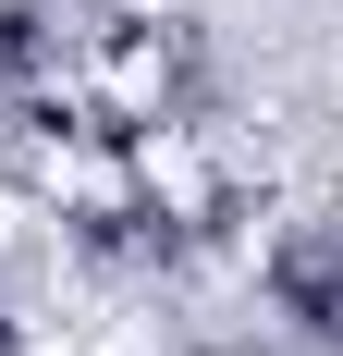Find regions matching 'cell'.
Instances as JSON below:
<instances>
[{
  "mask_svg": "<svg viewBox=\"0 0 343 356\" xmlns=\"http://www.w3.org/2000/svg\"><path fill=\"white\" fill-rule=\"evenodd\" d=\"M245 270H258V307H270L307 356H343V209H294V221H270Z\"/></svg>",
  "mask_w": 343,
  "mask_h": 356,
  "instance_id": "1",
  "label": "cell"
},
{
  "mask_svg": "<svg viewBox=\"0 0 343 356\" xmlns=\"http://www.w3.org/2000/svg\"><path fill=\"white\" fill-rule=\"evenodd\" d=\"M62 49H74V13H62V0H0V111L37 99V86L62 74Z\"/></svg>",
  "mask_w": 343,
  "mask_h": 356,
  "instance_id": "2",
  "label": "cell"
},
{
  "mask_svg": "<svg viewBox=\"0 0 343 356\" xmlns=\"http://www.w3.org/2000/svg\"><path fill=\"white\" fill-rule=\"evenodd\" d=\"M0 356H25V320H12V295H0Z\"/></svg>",
  "mask_w": 343,
  "mask_h": 356,
  "instance_id": "3",
  "label": "cell"
}]
</instances>
